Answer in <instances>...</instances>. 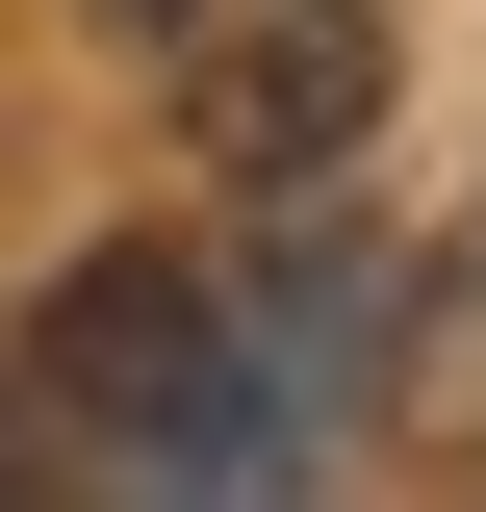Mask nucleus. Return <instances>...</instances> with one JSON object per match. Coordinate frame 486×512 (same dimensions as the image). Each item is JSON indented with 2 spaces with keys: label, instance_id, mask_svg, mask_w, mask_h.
I'll list each match as a JSON object with an SVG mask.
<instances>
[{
  "label": "nucleus",
  "instance_id": "nucleus-1",
  "mask_svg": "<svg viewBox=\"0 0 486 512\" xmlns=\"http://www.w3.org/2000/svg\"><path fill=\"white\" fill-rule=\"evenodd\" d=\"M128 52H154V103H180V154L256 180V205L333 180V154L384 128V0H154Z\"/></svg>",
  "mask_w": 486,
  "mask_h": 512
},
{
  "label": "nucleus",
  "instance_id": "nucleus-2",
  "mask_svg": "<svg viewBox=\"0 0 486 512\" xmlns=\"http://www.w3.org/2000/svg\"><path fill=\"white\" fill-rule=\"evenodd\" d=\"M103 26H154V0H103Z\"/></svg>",
  "mask_w": 486,
  "mask_h": 512
}]
</instances>
